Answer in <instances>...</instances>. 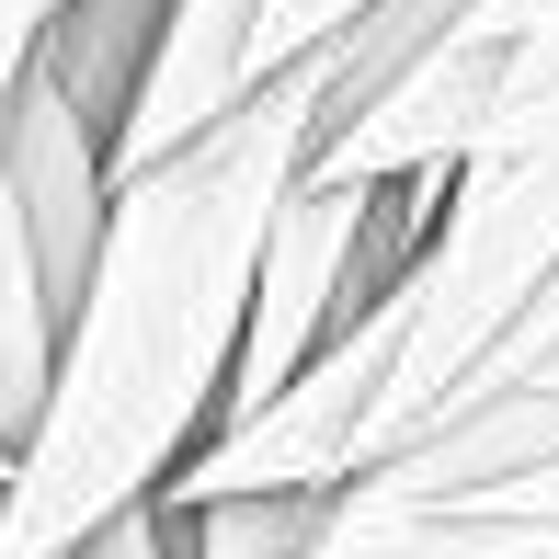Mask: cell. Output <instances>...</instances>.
Instances as JSON below:
<instances>
[{
    "label": "cell",
    "mask_w": 559,
    "mask_h": 559,
    "mask_svg": "<svg viewBox=\"0 0 559 559\" xmlns=\"http://www.w3.org/2000/svg\"><path fill=\"white\" fill-rule=\"evenodd\" d=\"M251 35H263V0H171V35L138 81V115L115 126V183L240 104L251 92Z\"/></svg>",
    "instance_id": "cell-6"
},
{
    "label": "cell",
    "mask_w": 559,
    "mask_h": 559,
    "mask_svg": "<svg viewBox=\"0 0 559 559\" xmlns=\"http://www.w3.org/2000/svg\"><path fill=\"white\" fill-rule=\"evenodd\" d=\"M332 92H343V35L286 58L217 126H194L183 148L115 183V228L69 309L46 423L0 479V559L81 548L138 491H171L183 456L217 435L228 366H240L251 297H263V240L332 138Z\"/></svg>",
    "instance_id": "cell-1"
},
{
    "label": "cell",
    "mask_w": 559,
    "mask_h": 559,
    "mask_svg": "<svg viewBox=\"0 0 559 559\" xmlns=\"http://www.w3.org/2000/svg\"><path fill=\"white\" fill-rule=\"evenodd\" d=\"M0 160H12V194H23V217H35V240H46L58 309H81L92 263H104V228H115V126L46 58H23L12 104H0Z\"/></svg>",
    "instance_id": "cell-5"
},
{
    "label": "cell",
    "mask_w": 559,
    "mask_h": 559,
    "mask_svg": "<svg viewBox=\"0 0 559 559\" xmlns=\"http://www.w3.org/2000/svg\"><path fill=\"white\" fill-rule=\"evenodd\" d=\"M332 491H217L183 502V559H309Z\"/></svg>",
    "instance_id": "cell-8"
},
{
    "label": "cell",
    "mask_w": 559,
    "mask_h": 559,
    "mask_svg": "<svg viewBox=\"0 0 559 559\" xmlns=\"http://www.w3.org/2000/svg\"><path fill=\"white\" fill-rule=\"evenodd\" d=\"M366 206L377 183H332V171H297L286 217L263 240V297H251V332H240V366H228V423H251L263 400H286L309 377V354L354 320V263H366Z\"/></svg>",
    "instance_id": "cell-4"
},
{
    "label": "cell",
    "mask_w": 559,
    "mask_h": 559,
    "mask_svg": "<svg viewBox=\"0 0 559 559\" xmlns=\"http://www.w3.org/2000/svg\"><path fill=\"white\" fill-rule=\"evenodd\" d=\"M559 92V0H468L389 92H366L309 171L332 183H377V171H423V160H468L514 104Z\"/></svg>",
    "instance_id": "cell-2"
},
{
    "label": "cell",
    "mask_w": 559,
    "mask_h": 559,
    "mask_svg": "<svg viewBox=\"0 0 559 559\" xmlns=\"http://www.w3.org/2000/svg\"><path fill=\"white\" fill-rule=\"evenodd\" d=\"M46 23H58V0H0V104H12L23 58H35V46H46Z\"/></svg>",
    "instance_id": "cell-10"
},
{
    "label": "cell",
    "mask_w": 559,
    "mask_h": 559,
    "mask_svg": "<svg viewBox=\"0 0 559 559\" xmlns=\"http://www.w3.org/2000/svg\"><path fill=\"white\" fill-rule=\"evenodd\" d=\"M514 389H559V343H548V354H537V366H525V377H514Z\"/></svg>",
    "instance_id": "cell-11"
},
{
    "label": "cell",
    "mask_w": 559,
    "mask_h": 559,
    "mask_svg": "<svg viewBox=\"0 0 559 559\" xmlns=\"http://www.w3.org/2000/svg\"><path fill=\"white\" fill-rule=\"evenodd\" d=\"M58 343H69L58 274H46V240H35V217H23V194H12V160H0V445H12V456L46 423Z\"/></svg>",
    "instance_id": "cell-7"
},
{
    "label": "cell",
    "mask_w": 559,
    "mask_h": 559,
    "mask_svg": "<svg viewBox=\"0 0 559 559\" xmlns=\"http://www.w3.org/2000/svg\"><path fill=\"white\" fill-rule=\"evenodd\" d=\"M377 0H263V35H251V81H274L286 58H309V46H332L354 35Z\"/></svg>",
    "instance_id": "cell-9"
},
{
    "label": "cell",
    "mask_w": 559,
    "mask_h": 559,
    "mask_svg": "<svg viewBox=\"0 0 559 559\" xmlns=\"http://www.w3.org/2000/svg\"><path fill=\"white\" fill-rule=\"evenodd\" d=\"M309 559H559V445L479 479L377 456L332 491Z\"/></svg>",
    "instance_id": "cell-3"
},
{
    "label": "cell",
    "mask_w": 559,
    "mask_h": 559,
    "mask_svg": "<svg viewBox=\"0 0 559 559\" xmlns=\"http://www.w3.org/2000/svg\"><path fill=\"white\" fill-rule=\"evenodd\" d=\"M0 479H12V445H0Z\"/></svg>",
    "instance_id": "cell-12"
}]
</instances>
